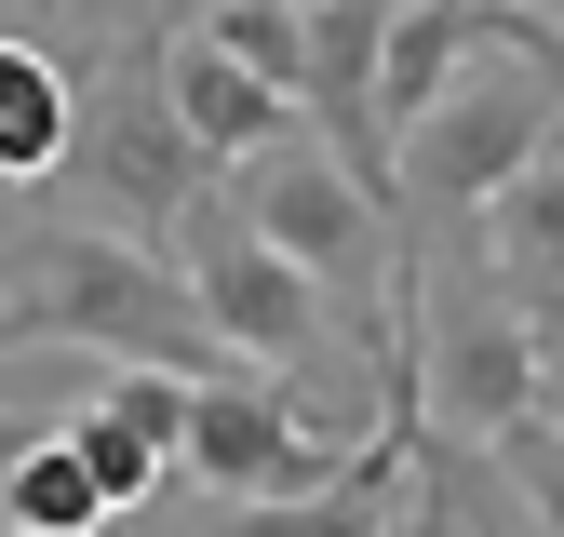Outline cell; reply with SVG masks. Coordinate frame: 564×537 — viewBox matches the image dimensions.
I'll use <instances>...</instances> for the list:
<instances>
[{"mask_svg": "<svg viewBox=\"0 0 564 537\" xmlns=\"http://www.w3.org/2000/svg\"><path fill=\"white\" fill-rule=\"evenodd\" d=\"M0 350H95V363H162V376H216L229 363L202 296L121 229L0 242Z\"/></svg>", "mask_w": 564, "mask_h": 537, "instance_id": "1", "label": "cell"}, {"mask_svg": "<svg viewBox=\"0 0 564 537\" xmlns=\"http://www.w3.org/2000/svg\"><path fill=\"white\" fill-rule=\"evenodd\" d=\"M564 134V28L551 41H511V54H470L457 81H444V108L431 121H403V162H390V201L416 229H444V255L457 242H484V216H498V188Z\"/></svg>", "mask_w": 564, "mask_h": 537, "instance_id": "2", "label": "cell"}, {"mask_svg": "<svg viewBox=\"0 0 564 537\" xmlns=\"http://www.w3.org/2000/svg\"><path fill=\"white\" fill-rule=\"evenodd\" d=\"M175 283L202 296L216 350H229V363H256V376H310V363L336 350V322H349V309H336V283H310V268L242 216V188H229V175L175 216Z\"/></svg>", "mask_w": 564, "mask_h": 537, "instance_id": "3", "label": "cell"}, {"mask_svg": "<svg viewBox=\"0 0 564 537\" xmlns=\"http://www.w3.org/2000/svg\"><path fill=\"white\" fill-rule=\"evenodd\" d=\"M67 188H82V216H108L121 242H175V216L216 188L202 134H188L175 95H162V41H108V67L82 81V149H67Z\"/></svg>", "mask_w": 564, "mask_h": 537, "instance_id": "4", "label": "cell"}, {"mask_svg": "<svg viewBox=\"0 0 564 537\" xmlns=\"http://www.w3.org/2000/svg\"><path fill=\"white\" fill-rule=\"evenodd\" d=\"M175 470L202 497H229V511H269V497H310V484H336V430H310L282 390H256L242 363H216L188 390V430H175Z\"/></svg>", "mask_w": 564, "mask_h": 537, "instance_id": "5", "label": "cell"}, {"mask_svg": "<svg viewBox=\"0 0 564 537\" xmlns=\"http://www.w3.org/2000/svg\"><path fill=\"white\" fill-rule=\"evenodd\" d=\"M188 390H202V376H162V363H108V390L82 403V417H54L67 443L95 457L108 511H149V497L175 484V430H188Z\"/></svg>", "mask_w": 564, "mask_h": 537, "instance_id": "6", "label": "cell"}, {"mask_svg": "<svg viewBox=\"0 0 564 537\" xmlns=\"http://www.w3.org/2000/svg\"><path fill=\"white\" fill-rule=\"evenodd\" d=\"M162 95H175V121L202 134V162H216V175H242L256 149H282V134H296V95L256 81V67H229L202 28H162Z\"/></svg>", "mask_w": 564, "mask_h": 537, "instance_id": "7", "label": "cell"}, {"mask_svg": "<svg viewBox=\"0 0 564 537\" xmlns=\"http://www.w3.org/2000/svg\"><path fill=\"white\" fill-rule=\"evenodd\" d=\"M484 268H498V296H511L538 336H564V134L498 188V216H484Z\"/></svg>", "mask_w": 564, "mask_h": 537, "instance_id": "8", "label": "cell"}, {"mask_svg": "<svg viewBox=\"0 0 564 537\" xmlns=\"http://www.w3.org/2000/svg\"><path fill=\"white\" fill-rule=\"evenodd\" d=\"M67 149H82V81H67L41 41L0 28V175H14V188H54Z\"/></svg>", "mask_w": 564, "mask_h": 537, "instance_id": "9", "label": "cell"}, {"mask_svg": "<svg viewBox=\"0 0 564 537\" xmlns=\"http://www.w3.org/2000/svg\"><path fill=\"white\" fill-rule=\"evenodd\" d=\"M0 524H14V537H108L121 511H108V484H95V457L67 443V430H41L14 470H0Z\"/></svg>", "mask_w": 564, "mask_h": 537, "instance_id": "10", "label": "cell"}, {"mask_svg": "<svg viewBox=\"0 0 564 537\" xmlns=\"http://www.w3.org/2000/svg\"><path fill=\"white\" fill-rule=\"evenodd\" d=\"M188 28L216 41L229 67H256V81H282V95L310 81V0H202Z\"/></svg>", "mask_w": 564, "mask_h": 537, "instance_id": "11", "label": "cell"}, {"mask_svg": "<svg viewBox=\"0 0 564 537\" xmlns=\"http://www.w3.org/2000/svg\"><path fill=\"white\" fill-rule=\"evenodd\" d=\"M108 537H256V511H229V497H188V511H121Z\"/></svg>", "mask_w": 564, "mask_h": 537, "instance_id": "12", "label": "cell"}, {"mask_svg": "<svg viewBox=\"0 0 564 537\" xmlns=\"http://www.w3.org/2000/svg\"><path fill=\"white\" fill-rule=\"evenodd\" d=\"M538 417L564 430V336H551V363H538Z\"/></svg>", "mask_w": 564, "mask_h": 537, "instance_id": "13", "label": "cell"}, {"mask_svg": "<svg viewBox=\"0 0 564 537\" xmlns=\"http://www.w3.org/2000/svg\"><path fill=\"white\" fill-rule=\"evenodd\" d=\"M524 14H551V0H524Z\"/></svg>", "mask_w": 564, "mask_h": 537, "instance_id": "14", "label": "cell"}]
</instances>
